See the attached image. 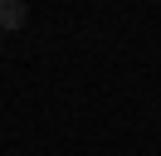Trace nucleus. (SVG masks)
I'll list each match as a JSON object with an SVG mask.
<instances>
[{"mask_svg":"<svg viewBox=\"0 0 161 156\" xmlns=\"http://www.w3.org/2000/svg\"><path fill=\"white\" fill-rule=\"evenodd\" d=\"M25 20H30L25 0H0V29H20Z\"/></svg>","mask_w":161,"mask_h":156,"instance_id":"f257e3e1","label":"nucleus"}]
</instances>
